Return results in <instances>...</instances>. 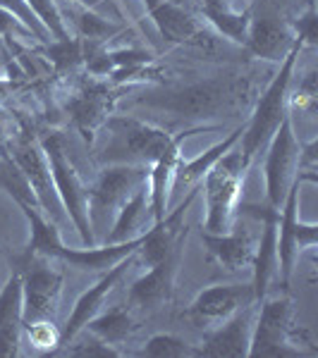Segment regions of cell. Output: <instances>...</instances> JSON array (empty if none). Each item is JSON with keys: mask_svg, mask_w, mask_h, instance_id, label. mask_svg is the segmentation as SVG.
Returning a JSON list of instances; mask_svg holds the SVG:
<instances>
[{"mask_svg": "<svg viewBox=\"0 0 318 358\" xmlns=\"http://www.w3.org/2000/svg\"><path fill=\"white\" fill-rule=\"evenodd\" d=\"M251 91L254 84L247 74H218L204 82L175 86L160 94H146L137 98V106L170 113L175 117L206 120L244 108L251 101Z\"/></svg>", "mask_w": 318, "mask_h": 358, "instance_id": "obj_1", "label": "cell"}, {"mask_svg": "<svg viewBox=\"0 0 318 358\" xmlns=\"http://www.w3.org/2000/svg\"><path fill=\"white\" fill-rule=\"evenodd\" d=\"M98 134L106 136V143L98 151V160L103 165L151 167L172 141V134H167L165 129L130 115H111Z\"/></svg>", "mask_w": 318, "mask_h": 358, "instance_id": "obj_2", "label": "cell"}, {"mask_svg": "<svg viewBox=\"0 0 318 358\" xmlns=\"http://www.w3.org/2000/svg\"><path fill=\"white\" fill-rule=\"evenodd\" d=\"M302 48H304V41L297 38L292 45V50L285 55V60H282L280 72L275 74V79L268 84V89L263 91V96L258 98L256 108H254V115L249 117V122L244 124V131H242V138L237 146H240L242 158H244L247 165H251V160L256 158V153L268 146V141L273 138L275 129L280 127L282 120L290 115L287 113V89H290L294 62H297Z\"/></svg>", "mask_w": 318, "mask_h": 358, "instance_id": "obj_3", "label": "cell"}, {"mask_svg": "<svg viewBox=\"0 0 318 358\" xmlns=\"http://www.w3.org/2000/svg\"><path fill=\"white\" fill-rule=\"evenodd\" d=\"M247 170H249V165L244 163L240 146L235 143V146L206 172V177L201 179V182H204V192H206V222H204L206 232L225 234L233 229Z\"/></svg>", "mask_w": 318, "mask_h": 358, "instance_id": "obj_4", "label": "cell"}, {"mask_svg": "<svg viewBox=\"0 0 318 358\" xmlns=\"http://www.w3.org/2000/svg\"><path fill=\"white\" fill-rule=\"evenodd\" d=\"M316 354L306 332L292 325V303L290 299H273L265 301L256 313L254 337L249 356L268 358H297Z\"/></svg>", "mask_w": 318, "mask_h": 358, "instance_id": "obj_5", "label": "cell"}, {"mask_svg": "<svg viewBox=\"0 0 318 358\" xmlns=\"http://www.w3.org/2000/svg\"><path fill=\"white\" fill-rule=\"evenodd\" d=\"M41 148L46 158H48L50 175H53L57 196H60V203L65 208V215L77 227L84 244L96 246V236L94 229H91V217H89V187L82 182L77 167L69 160L65 141H62V136L50 134L48 138L41 141Z\"/></svg>", "mask_w": 318, "mask_h": 358, "instance_id": "obj_6", "label": "cell"}, {"mask_svg": "<svg viewBox=\"0 0 318 358\" xmlns=\"http://www.w3.org/2000/svg\"><path fill=\"white\" fill-rule=\"evenodd\" d=\"M146 165H106L98 175L96 184L89 189V217L91 229H94L96 244L98 234L106 232L108 220H115L118 210L127 203L132 194L141 184L148 182ZM106 236V234H103Z\"/></svg>", "mask_w": 318, "mask_h": 358, "instance_id": "obj_7", "label": "cell"}, {"mask_svg": "<svg viewBox=\"0 0 318 358\" xmlns=\"http://www.w3.org/2000/svg\"><path fill=\"white\" fill-rule=\"evenodd\" d=\"M299 167V141L292 129V117L287 115L268 141V155H265V196L268 206L280 210L282 201L292 184L297 182Z\"/></svg>", "mask_w": 318, "mask_h": 358, "instance_id": "obj_8", "label": "cell"}, {"mask_svg": "<svg viewBox=\"0 0 318 358\" xmlns=\"http://www.w3.org/2000/svg\"><path fill=\"white\" fill-rule=\"evenodd\" d=\"M299 182L292 184L287 192L285 201L280 206V215H277V273H282V285L290 282L292 268L297 256L304 248H316V224H302L297 220V199H299Z\"/></svg>", "mask_w": 318, "mask_h": 358, "instance_id": "obj_9", "label": "cell"}, {"mask_svg": "<svg viewBox=\"0 0 318 358\" xmlns=\"http://www.w3.org/2000/svg\"><path fill=\"white\" fill-rule=\"evenodd\" d=\"M10 155H13L15 163L20 165L22 172L27 175L39 203H41L43 215L48 217V220L57 222L62 217V213H65V208L60 203V196H57L48 158H46L41 143H36L32 136H20L13 143V153Z\"/></svg>", "mask_w": 318, "mask_h": 358, "instance_id": "obj_10", "label": "cell"}, {"mask_svg": "<svg viewBox=\"0 0 318 358\" xmlns=\"http://www.w3.org/2000/svg\"><path fill=\"white\" fill-rule=\"evenodd\" d=\"M62 294V273L34 261L22 273V325L53 320Z\"/></svg>", "mask_w": 318, "mask_h": 358, "instance_id": "obj_11", "label": "cell"}, {"mask_svg": "<svg viewBox=\"0 0 318 358\" xmlns=\"http://www.w3.org/2000/svg\"><path fill=\"white\" fill-rule=\"evenodd\" d=\"M144 5L165 41L189 45L196 50H213L216 38L211 31H206V27L192 13H187L172 0H144Z\"/></svg>", "mask_w": 318, "mask_h": 358, "instance_id": "obj_12", "label": "cell"}, {"mask_svg": "<svg viewBox=\"0 0 318 358\" xmlns=\"http://www.w3.org/2000/svg\"><path fill=\"white\" fill-rule=\"evenodd\" d=\"M256 306H244L230 315L228 320L213 327L206 334L204 346L196 351V356H213V358H244L249 356V346L256 325Z\"/></svg>", "mask_w": 318, "mask_h": 358, "instance_id": "obj_13", "label": "cell"}, {"mask_svg": "<svg viewBox=\"0 0 318 358\" xmlns=\"http://www.w3.org/2000/svg\"><path fill=\"white\" fill-rule=\"evenodd\" d=\"M256 301L254 285H216L208 287L189 306V317L196 325H221L237 310Z\"/></svg>", "mask_w": 318, "mask_h": 358, "instance_id": "obj_14", "label": "cell"}, {"mask_svg": "<svg viewBox=\"0 0 318 358\" xmlns=\"http://www.w3.org/2000/svg\"><path fill=\"white\" fill-rule=\"evenodd\" d=\"M294 41H297V34L282 20L280 13L265 8L258 15H251L249 31H247V41H244L249 53L263 57V60L282 62L285 55L292 50Z\"/></svg>", "mask_w": 318, "mask_h": 358, "instance_id": "obj_15", "label": "cell"}, {"mask_svg": "<svg viewBox=\"0 0 318 358\" xmlns=\"http://www.w3.org/2000/svg\"><path fill=\"white\" fill-rule=\"evenodd\" d=\"M180 253L175 251L160 263L151 265L146 275H141L137 282H132L130 294H127V308L130 310H155L172 299V289H175V273L177 263H180Z\"/></svg>", "mask_w": 318, "mask_h": 358, "instance_id": "obj_16", "label": "cell"}, {"mask_svg": "<svg viewBox=\"0 0 318 358\" xmlns=\"http://www.w3.org/2000/svg\"><path fill=\"white\" fill-rule=\"evenodd\" d=\"M113 89L108 84L91 82L82 86L67 103V113L72 117L74 127L79 129V134L86 138V143H94L101 127L106 124V120L111 117L113 110Z\"/></svg>", "mask_w": 318, "mask_h": 358, "instance_id": "obj_17", "label": "cell"}, {"mask_svg": "<svg viewBox=\"0 0 318 358\" xmlns=\"http://www.w3.org/2000/svg\"><path fill=\"white\" fill-rule=\"evenodd\" d=\"M134 256H137V251L130 253L127 258H123L120 263H115L111 270H106V275H103L89 292H84L82 296L77 299V303H74V308H72V313H69V317H67L65 327L60 330V346L67 344V342H72V339L84 330L86 322H89L91 317H94L98 310H101L103 299H106L108 294H111L113 287L118 285L120 280H123V275L127 273V268L134 263Z\"/></svg>", "mask_w": 318, "mask_h": 358, "instance_id": "obj_18", "label": "cell"}, {"mask_svg": "<svg viewBox=\"0 0 318 358\" xmlns=\"http://www.w3.org/2000/svg\"><path fill=\"white\" fill-rule=\"evenodd\" d=\"M139 244H141V236L130 239V241H120V244H96V246H86V248H67L60 239L50 246V251L46 258H57V261H65L79 270L106 273V270H111L115 263H120L123 258L130 256V253H134Z\"/></svg>", "mask_w": 318, "mask_h": 358, "instance_id": "obj_19", "label": "cell"}, {"mask_svg": "<svg viewBox=\"0 0 318 358\" xmlns=\"http://www.w3.org/2000/svg\"><path fill=\"white\" fill-rule=\"evenodd\" d=\"M201 241L206 244L211 258H216L218 265L228 273H240V270H247L254 265L258 236H254L251 229L233 224V229L225 234L201 232Z\"/></svg>", "mask_w": 318, "mask_h": 358, "instance_id": "obj_20", "label": "cell"}, {"mask_svg": "<svg viewBox=\"0 0 318 358\" xmlns=\"http://www.w3.org/2000/svg\"><path fill=\"white\" fill-rule=\"evenodd\" d=\"M148 210H151V199H148V182H146V184H141V187L127 199V203L118 210L111 232L103 236V244H120V241H130V239L141 236L144 234L141 227H144V222H146Z\"/></svg>", "mask_w": 318, "mask_h": 358, "instance_id": "obj_21", "label": "cell"}, {"mask_svg": "<svg viewBox=\"0 0 318 358\" xmlns=\"http://www.w3.org/2000/svg\"><path fill=\"white\" fill-rule=\"evenodd\" d=\"M242 131H244V124L237 127V129L228 138H223L221 143H216L213 148H208V151L201 153L199 158L189 160V163H182V160H180L177 167H175V175H172L170 194H184L187 189H192L194 184H199L201 179L206 177V172L211 170V167L216 165L218 160H221L223 155L235 146V143H240Z\"/></svg>", "mask_w": 318, "mask_h": 358, "instance_id": "obj_22", "label": "cell"}, {"mask_svg": "<svg viewBox=\"0 0 318 358\" xmlns=\"http://www.w3.org/2000/svg\"><path fill=\"white\" fill-rule=\"evenodd\" d=\"M86 332L96 334L98 339L103 342L120 346L130 339L132 330H134V320H132V310L123 308V306H115L111 310H98V313L91 317L89 322L84 325Z\"/></svg>", "mask_w": 318, "mask_h": 358, "instance_id": "obj_23", "label": "cell"}, {"mask_svg": "<svg viewBox=\"0 0 318 358\" xmlns=\"http://www.w3.org/2000/svg\"><path fill=\"white\" fill-rule=\"evenodd\" d=\"M0 189L13 196V201L22 210L25 208H41L27 175L22 172V167L15 163L13 155L3 151H0Z\"/></svg>", "mask_w": 318, "mask_h": 358, "instance_id": "obj_24", "label": "cell"}, {"mask_svg": "<svg viewBox=\"0 0 318 358\" xmlns=\"http://www.w3.org/2000/svg\"><path fill=\"white\" fill-rule=\"evenodd\" d=\"M77 31L82 41H89L94 45H103L108 43L111 38L118 36L123 31L120 24H113V22L103 20L101 15H96L94 10H86V8H77Z\"/></svg>", "mask_w": 318, "mask_h": 358, "instance_id": "obj_25", "label": "cell"}, {"mask_svg": "<svg viewBox=\"0 0 318 358\" xmlns=\"http://www.w3.org/2000/svg\"><path fill=\"white\" fill-rule=\"evenodd\" d=\"M196 351L187 339L177 337V334L163 332L153 334L146 344L141 346V351H137V356H148V358H184V356H196Z\"/></svg>", "mask_w": 318, "mask_h": 358, "instance_id": "obj_26", "label": "cell"}, {"mask_svg": "<svg viewBox=\"0 0 318 358\" xmlns=\"http://www.w3.org/2000/svg\"><path fill=\"white\" fill-rule=\"evenodd\" d=\"M0 327H22V273H15L0 292Z\"/></svg>", "mask_w": 318, "mask_h": 358, "instance_id": "obj_27", "label": "cell"}, {"mask_svg": "<svg viewBox=\"0 0 318 358\" xmlns=\"http://www.w3.org/2000/svg\"><path fill=\"white\" fill-rule=\"evenodd\" d=\"M62 346H65V349H62L60 354H65V356H82V358H86V356H98V358L123 356V351H120L118 346L103 342V339H98L96 334L86 332V330H82L77 337L72 339V342H67Z\"/></svg>", "mask_w": 318, "mask_h": 358, "instance_id": "obj_28", "label": "cell"}, {"mask_svg": "<svg viewBox=\"0 0 318 358\" xmlns=\"http://www.w3.org/2000/svg\"><path fill=\"white\" fill-rule=\"evenodd\" d=\"M27 332V339L36 354H57L60 346V330L53 325V320H34L22 325Z\"/></svg>", "mask_w": 318, "mask_h": 358, "instance_id": "obj_29", "label": "cell"}, {"mask_svg": "<svg viewBox=\"0 0 318 358\" xmlns=\"http://www.w3.org/2000/svg\"><path fill=\"white\" fill-rule=\"evenodd\" d=\"M27 5L32 8V13L36 15V20L46 27V31L55 38V41H62V38H69L67 24L62 20L60 8L55 5V0H27Z\"/></svg>", "mask_w": 318, "mask_h": 358, "instance_id": "obj_30", "label": "cell"}, {"mask_svg": "<svg viewBox=\"0 0 318 358\" xmlns=\"http://www.w3.org/2000/svg\"><path fill=\"white\" fill-rule=\"evenodd\" d=\"M0 8L8 10V13H13L17 20H20L22 24H25L29 31H32L34 36H36V41L48 43L50 34L46 31V27L36 20V15H34L32 8L27 5V0H0Z\"/></svg>", "mask_w": 318, "mask_h": 358, "instance_id": "obj_31", "label": "cell"}, {"mask_svg": "<svg viewBox=\"0 0 318 358\" xmlns=\"http://www.w3.org/2000/svg\"><path fill=\"white\" fill-rule=\"evenodd\" d=\"M0 34H3L5 38H15V41L36 38L13 13H8V10H3V8H0Z\"/></svg>", "mask_w": 318, "mask_h": 358, "instance_id": "obj_32", "label": "cell"}, {"mask_svg": "<svg viewBox=\"0 0 318 358\" xmlns=\"http://www.w3.org/2000/svg\"><path fill=\"white\" fill-rule=\"evenodd\" d=\"M294 106L302 108V110L316 106V72H309V74L304 77V82L299 84V89H297V101H294Z\"/></svg>", "mask_w": 318, "mask_h": 358, "instance_id": "obj_33", "label": "cell"}, {"mask_svg": "<svg viewBox=\"0 0 318 358\" xmlns=\"http://www.w3.org/2000/svg\"><path fill=\"white\" fill-rule=\"evenodd\" d=\"M218 3H223L225 8L235 10V13H247V10H249L251 0H218Z\"/></svg>", "mask_w": 318, "mask_h": 358, "instance_id": "obj_34", "label": "cell"}, {"mask_svg": "<svg viewBox=\"0 0 318 358\" xmlns=\"http://www.w3.org/2000/svg\"><path fill=\"white\" fill-rule=\"evenodd\" d=\"M17 89V84L13 82V77L10 79H3L0 77V101H5L8 96H13V91Z\"/></svg>", "mask_w": 318, "mask_h": 358, "instance_id": "obj_35", "label": "cell"}, {"mask_svg": "<svg viewBox=\"0 0 318 358\" xmlns=\"http://www.w3.org/2000/svg\"><path fill=\"white\" fill-rule=\"evenodd\" d=\"M72 5H77V8H86V10H96L98 5L103 3V0H69Z\"/></svg>", "mask_w": 318, "mask_h": 358, "instance_id": "obj_36", "label": "cell"}]
</instances>
